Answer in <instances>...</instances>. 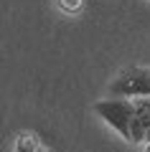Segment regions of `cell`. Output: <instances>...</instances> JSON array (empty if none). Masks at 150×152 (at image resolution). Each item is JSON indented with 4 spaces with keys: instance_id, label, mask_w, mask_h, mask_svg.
<instances>
[{
    "instance_id": "obj_1",
    "label": "cell",
    "mask_w": 150,
    "mask_h": 152,
    "mask_svg": "<svg viewBox=\"0 0 150 152\" xmlns=\"http://www.w3.org/2000/svg\"><path fill=\"white\" fill-rule=\"evenodd\" d=\"M109 96H150V66H125L107 86Z\"/></svg>"
},
{
    "instance_id": "obj_2",
    "label": "cell",
    "mask_w": 150,
    "mask_h": 152,
    "mask_svg": "<svg viewBox=\"0 0 150 152\" xmlns=\"http://www.w3.org/2000/svg\"><path fill=\"white\" fill-rule=\"evenodd\" d=\"M94 114L102 117L107 124H112L125 140L130 142V129H132V114H135V99L130 96H109L94 104Z\"/></svg>"
},
{
    "instance_id": "obj_3",
    "label": "cell",
    "mask_w": 150,
    "mask_h": 152,
    "mask_svg": "<svg viewBox=\"0 0 150 152\" xmlns=\"http://www.w3.org/2000/svg\"><path fill=\"white\" fill-rule=\"evenodd\" d=\"M150 134V96H135V114H132V129L130 142L140 145Z\"/></svg>"
},
{
    "instance_id": "obj_4",
    "label": "cell",
    "mask_w": 150,
    "mask_h": 152,
    "mask_svg": "<svg viewBox=\"0 0 150 152\" xmlns=\"http://www.w3.org/2000/svg\"><path fill=\"white\" fill-rule=\"evenodd\" d=\"M41 137L36 134V132H21V134L16 137V145H13V152H38V147H41Z\"/></svg>"
},
{
    "instance_id": "obj_5",
    "label": "cell",
    "mask_w": 150,
    "mask_h": 152,
    "mask_svg": "<svg viewBox=\"0 0 150 152\" xmlns=\"http://www.w3.org/2000/svg\"><path fill=\"white\" fill-rule=\"evenodd\" d=\"M56 5L64 13H79L81 5H84V0H56Z\"/></svg>"
},
{
    "instance_id": "obj_6",
    "label": "cell",
    "mask_w": 150,
    "mask_h": 152,
    "mask_svg": "<svg viewBox=\"0 0 150 152\" xmlns=\"http://www.w3.org/2000/svg\"><path fill=\"white\" fill-rule=\"evenodd\" d=\"M38 152H51V150H48L46 145H41V147H38Z\"/></svg>"
},
{
    "instance_id": "obj_7",
    "label": "cell",
    "mask_w": 150,
    "mask_h": 152,
    "mask_svg": "<svg viewBox=\"0 0 150 152\" xmlns=\"http://www.w3.org/2000/svg\"><path fill=\"white\" fill-rule=\"evenodd\" d=\"M145 152H150V140H148V142H145Z\"/></svg>"
},
{
    "instance_id": "obj_8",
    "label": "cell",
    "mask_w": 150,
    "mask_h": 152,
    "mask_svg": "<svg viewBox=\"0 0 150 152\" xmlns=\"http://www.w3.org/2000/svg\"><path fill=\"white\" fill-rule=\"evenodd\" d=\"M148 140H150V134H148ZM148 140H145V142H148Z\"/></svg>"
}]
</instances>
